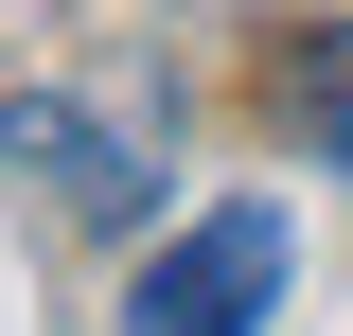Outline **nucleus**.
Returning <instances> with one entry per match:
<instances>
[{
	"mask_svg": "<svg viewBox=\"0 0 353 336\" xmlns=\"http://www.w3.org/2000/svg\"><path fill=\"white\" fill-rule=\"evenodd\" d=\"M283 283H301V230H283V195H230V212H194L176 248H141L124 336H265V319H283Z\"/></svg>",
	"mask_w": 353,
	"mask_h": 336,
	"instance_id": "obj_1",
	"label": "nucleus"
},
{
	"mask_svg": "<svg viewBox=\"0 0 353 336\" xmlns=\"http://www.w3.org/2000/svg\"><path fill=\"white\" fill-rule=\"evenodd\" d=\"M283 124H301V142H318V160H336V177H353V36H318V53H301V71H283Z\"/></svg>",
	"mask_w": 353,
	"mask_h": 336,
	"instance_id": "obj_3",
	"label": "nucleus"
},
{
	"mask_svg": "<svg viewBox=\"0 0 353 336\" xmlns=\"http://www.w3.org/2000/svg\"><path fill=\"white\" fill-rule=\"evenodd\" d=\"M0 177L53 212V230H141L159 212V160H141L106 106H71V88H0Z\"/></svg>",
	"mask_w": 353,
	"mask_h": 336,
	"instance_id": "obj_2",
	"label": "nucleus"
}]
</instances>
